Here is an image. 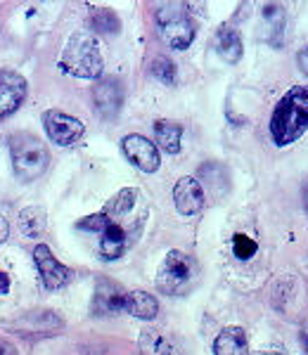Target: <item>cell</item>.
Instances as JSON below:
<instances>
[{
	"instance_id": "cell-1",
	"label": "cell",
	"mask_w": 308,
	"mask_h": 355,
	"mask_svg": "<svg viewBox=\"0 0 308 355\" xmlns=\"http://www.w3.org/2000/svg\"><path fill=\"white\" fill-rule=\"evenodd\" d=\"M308 130V88L296 85L275 105L271 116V135L277 147H287Z\"/></svg>"
},
{
	"instance_id": "cell-2",
	"label": "cell",
	"mask_w": 308,
	"mask_h": 355,
	"mask_svg": "<svg viewBox=\"0 0 308 355\" xmlns=\"http://www.w3.org/2000/svg\"><path fill=\"white\" fill-rule=\"evenodd\" d=\"M10 157H12V171L19 180L31 182L38 180L50 164V152L41 137L33 133H17L10 140Z\"/></svg>"
},
{
	"instance_id": "cell-3",
	"label": "cell",
	"mask_w": 308,
	"mask_h": 355,
	"mask_svg": "<svg viewBox=\"0 0 308 355\" xmlns=\"http://www.w3.org/2000/svg\"><path fill=\"white\" fill-rule=\"evenodd\" d=\"M60 67L76 78H98L105 69L98 41L90 33H74L62 53Z\"/></svg>"
},
{
	"instance_id": "cell-4",
	"label": "cell",
	"mask_w": 308,
	"mask_h": 355,
	"mask_svg": "<svg viewBox=\"0 0 308 355\" xmlns=\"http://www.w3.org/2000/svg\"><path fill=\"white\" fill-rule=\"evenodd\" d=\"M197 279V263L182 251H169L157 270V287L169 296H180Z\"/></svg>"
},
{
	"instance_id": "cell-5",
	"label": "cell",
	"mask_w": 308,
	"mask_h": 355,
	"mask_svg": "<svg viewBox=\"0 0 308 355\" xmlns=\"http://www.w3.org/2000/svg\"><path fill=\"white\" fill-rule=\"evenodd\" d=\"M157 28L162 41L173 50H185L195 41V24L180 5H166L157 12Z\"/></svg>"
},
{
	"instance_id": "cell-6",
	"label": "cell",
	"mask_w": 308,
	"mask_h": 355,
	"mask_svg": "<svg viewBox=\"0 0 308 355\" xmlns=\"http://www.w3.org/2000/svg\"><path fill=\"white\" fill-rule=\"evenodd\" d=\"M43 125H45V133L53 142L62 147H69L74 142H78L85 133V125L78 121L76 116L60 110H50L43 114Z\"/></svg>"
},
{
	"instance_id": "cell-7",
	"label": "cell",
	"mask_w": 308,
	"mask_h": 355,
	"mask_svg": "<svg viewBox=\"0 0 308 355\" xmlns=\"http://www.w3.org/2000/svg\"><path fill=\"white\" fill-rule=\"evenodd\" d=\"M33 261H36L38 275H41L45 289H50V291L62 289L74 279V272L67 266H62L45 244H38L36 249H33Z\"/></svg>"
},
{
	"instance_id": "cell-8",
	"label": "cell",
	"mask_w": 308,
	"mask_h": 355,
	"mask_svg": "<svg viewBox=\"0 0 308 355\" xmlns=\"http://www.w3.org/2000/svg\"><path fill=\"white\" fill-rule=\"evenodd\" d=\"M126 296H128V291L119 282L107 279V277H98V282H95V294H93V313L100 315V318L123 313L126 311Z\"/></svg>"
},
{
	"instance_id": "cell-9",
	"label": "cell",
	"mask_w": 308,
	"mask_h": 355,
	"mask_svg": "<svg viewBox=\"0 0 308 355\" xmlns=\"http://www.w3.org/2000/svg\"><path fill=\"white\" fill-rule=\"evenodd\" d=\"M121 147H123V154L128 157V162L133 164L135 168H140L142 173H154V171L159 168V164H162L157 145L142 135H126L121 140Z\"/></svg>"
},
{
	"instance_id": "cell-10",
	"label": "cell",
	"mask_w": 308,
	"mask_h": 355,
	"mask_svg": "<svg viewBox=\"0 0 308 355\" xmlns=\"http://www.w3.org/2000/svg\"><path fill=\"white\" fill-rule=\"evenodd\" d=\"M24 97H26L24 76H19L15 71H0V121L19 110Z\"/></svg>"
},
{
	"instance_id": "cell-11",
	"label": "cell",
	"mask_w": 308,
	"mask_h": 355,
	"mask_svg": "<svg viewBox=\"0 0 308 355\" xmlns=\"http://www.w3.org/2000/svg\"><path fill=\"white\" fill-rule=\"evenodd\" d=\"M173 204L180 216H195L204 209V187L195 178L185 175L173 187Z\"/></svg>"
},
{
	"instance_id": "cell-12",
	"label": "cell",
	"mask_w": 308,
	"mask_h": 355,
	"mask_svg": "<svg viewBox=\"0 0 308 355\" xmlns=\"http://www.w3.org/2000/svg\"><path fill=\"white\" fill-rule=\"evenodd\" d=\"M93 100H95V110L100 112L102 119H114L121 112L123 105V88L117 78H105L95 85L93 90Z\"/></svg>"
},
{
	"instance_id": "cell-13",
	"label": "cell",
	"mask_w": 308,
	"mask_h": 355,
	"mask_svg": "<svg viewBox=\"0 0 308 355\" xmlns=\"http://www.w3.org/2000/svg\"><path fill=\"white\" fill-rule=\"evenodd\" d=\"M130 246V232L121 223L110 220V225L105 227V232L100 234V254L105 261H117L121 259Z\"/></svg>"
},
{
	"instance_id": "cell-14",
	"label": "cell",
	"mask_w": 308,
	"mask_h": 355,
	"mask_svg": "<svg viewBox=\"0 0 308 355\" xmlns=\"http://www.w3.org/2000/svg\"><path fill=\"white\" fill-rule=\"evenodd\" d=\"M261 38L273 45V48H280L284 41V10L282 5H266L261 10Z\"/></svg>"
},
{
	"instance_id": "cell-15",
	"label": "cell",
	"mask_w": 308,
	"mask_h": 355,
	"mask_svg": "<svg viewBox=\"0 0 308 355\" xmlns=\"http://www.w3.org/2000/svg\"><path fill=\"white\" fill-rule=\"evenodd\" d=\"M214 355H249L247 331L242 327H225L214 341Z\"/></svg>"
},
{
	"instance_id": "cell-16",
	"label": "cell",
	"mask_w": 308,
	"mask_h": 355,
	"mask_svg": "<svg viewBox=\"0 0 308 355\" xmlns=\"http://www.w3.org/2000/svg\"><path fill=\"white\" fill-rule=\"evenodd\" d=\"M242 36L230 26H223L216 33V53L221 60H225L228 64H237L242 60Z\"/></svg>"
},
{
	"instance_id": "cell-17",
	"label": "cell",
	"mask_w": 308,
	"mask_h": 355,
	"mask_svg": "<svg viewBox=\"0 0 308 355\" xmlns=\"http://www.w3.org/2000/svg\"><path fill=\"white\" fill-rule=\"evenodd\" d=\"M135 202H138V190H135V187H123V190H119L110 202H107L102 214H105L110 220L119 223L123 216H128L130 211H133Z\"/></svg>"
},
{
	"instance_id": "cell-18",
	"label": "cell",
	"mask_w": 308,
	"mask_h": 355,
	"mask_svg": "<svg viewBox=\"0 0 308 355\" xmlns=\"http://www.w3.org/2000/svg\"><path fill=\"white\" fill-rule=\"evenodd\" d=\"M126 313H130L133 318L140 320H154L159 313V303L152 294L147 291H128L126 296Z\"/></svg>"
},
{
	"instance_id": "cell-19",
	"label": "cell",
	"mask_w": 308,
	"mask_h": 355,
	"mask_svg": "<svg viewBox=\"0 0 308 355\" xmlns=\"http://www.w3.org/2000/svg\"><path fill=\"white\" fill-rule=\"evenodd\" d=\"M154 137L164 152L178 154L182 142V125L176 121H157L154 123Z\"/></svg>"
},
{
	"instance_id": "cell-20",
	"label": "cell",
	"mask_w": 308,
	"mask_h": 355,
	"mask_svg": "<svg viewBox=\"0 0 308 355\" xmlns=\"http://www.w3.org/2000/svg\"><path fill=\"white\" fill-rule=\"evenodd\" d=\"M17 227L24 234L26 239H36L38 234H43L45 230V211L38 209V206H28L19 214V220H17Z\"/></svg>"
},
{
	"instance_id": "cell-21",
	"label": "cell",
	"mask_w": 308,
	"mask_h": 355,
	"mask_svg": "<svg viewBox=\"0 0 308 355\" xmlns=\"http://www.w3.org/2000/svg\"><path fill=\"white\" fill-rule=\"evenodd\" d=\"M138 346L142 355H171V341L159 329H142Z\"/></svg>"
},
{
	"instance_id": "cell-22",
	"label": "cell",
	"mask_w": 308,
	"mask_h": 355,
	"mask_svg": "<svg viewBox=\"0 0 308 355\" xmlns=\"http://www.w3.org/2000/svg\"><path fill=\"white\" fill-rule=\"evenodd\" d=\"M88 28L95 33H117L121 28V21L110 8H95L88 15Z\"/></svg>"
},
{
	"instance_id": "cell-23",
	"label": "cell",
	"mask_w": 308,
	"mask_h": 355,
	"mask_svg": "<svg viewBox=\"0 0 308 355\" xmlns=\"http://www.w3.org/2000/svg\"><path fill=\"white\" fill-rule=\"evenodd\" d=\"M150 71H152V76L157 78V81H162L166 85L176 83V64L169 60V57H154Z\"/></svg>"
},
{
	"instance_id": "cell-24",
	"label": "cell",
	"mask_w": 308,
	"mask_h": 355,
	"mask_svg": "<svg viewBox=\"0 0 308 355\" xmlns=\"http://www.w3.org/2000/svg\"><path fill=\"white\" fill-rule=\"evenodd\" d=\"M256 249H259V244L252 237H247V234H235L232 237V251H235L239 261H249L256 254Z\"/></svg>"
},
{
	"instance_id": "cell-25",
	"label": "cell",
	"mask_w": 308,
	"mask_h": 355,
	"mask_svg": "<svg viewBox=\"0 0 308 355\" xmlns=\"http://www.w3.org/2000/svg\"><path fill=\"white\" fill-rule=\"evenodd\" d=\"M110 225V218L105 214H93V216H85L76 223L78 230H85V232H95V234H102L105 227Z\"/></svg>"
},
{
	"instance_id": "cell-26",
	"label": "cell",
	"mask_w": 308,
	"mask_h": 355,
	"mask_svg": "<svg viewBox=\"0 0 308 355\" xmlns=\"http://www.w3.org/2000/svg\"><path fill=\"white\" fill-rule=\"evenodd\" d=\"M296 64H299L301 71H304L306 76H308V45H306L304 50H299V55H296Z\"/></svg>"
},
{
	"instance_id": "cell-27",
	"label": "cell",
	"mask_w": 308,
	"mask_h": 355,
	"mask_svg": "<svg viewBox=\"0 0 308 355\" xmlns=\"http://www.w3.org/2000/svg\"><path fill=\"white\" fill-rule=\"evenodd\" d=\"M0 355H17L15 343L8 339H0Z\"/></svg>"
},
{
	"instance_id": "cell-28",
	"label": "cell",
	"mask_w": 308,
	"mask_h": 355,
	"mask_svg": "<svg viewBox=\"0 0 308 355\" xmlns=\"http://www.w3.org/2000/svg\"><path fill=\"white\" fill-rule=\"evenodd\" d=\"M8 232H10V223L0 216V242H5V239H8Z\"/></svg>"
},
{
	"instance_id": "cell-29",
	"label": "cell",
	"mask_w": 308,
	"mask_h": 355,
	"mask_svg": "<svg viewBox=\"0 0 308 355\" xmlns=\"http://www.w3.org/2000/svg\"><path fill=\"white\" fill-rule=\"evenodd\" d=\"M8 289H10V277L5 272H0V296L8 294Z\"/></svg>"
},
{
	"instance_id": "cell-30",
	"label": "cell",
	"mask_w": 308,
	"mask_h": 355,
	"mask_svg": "<svg viewBox=\"0 0 308 355\" xmlns=\"http://www.w3.org/2000/svg\"><path fill=\"white\" fill-rule=\"evenodd\" d=\"M301 343H304V351H306V355H308V329L301 331Z\"/></svg>"
},
{
	"instance_id": "cell-31",
	"label": "cell",
	"mask_w": 308,
	"mask_h": 355,
	"mask_svg": "<svg viewBox=\"0 0 308 355\" xmlns=\"http://www.w3.org/2000/svg\"><path fill=\"white\" fill-rule=\"evenodd\" d=\"M264 355H284L282 351H266Z\"/></svg>"
}]
</instances>
